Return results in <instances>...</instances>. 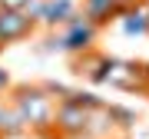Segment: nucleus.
Wrapping results in <instances>:
<instances>
[{
    "label": "nucleus",
    "instance_id": "obj_7",
    "mask_svg": "<svg viewBox=\"0 0 149 139\" xmlns=\"http://www.w3.org/2000/svg\"><path fill=\"white\" fill-rule=\"evenodd\" d=\"M119 30L126 33V37H146L149 33V10L146 3H126L116 17Z\"/></svg>",
    "mask_w": 149,
    "mask_h": 139
},
{
    "label": "nucleus",
    "instance_id": "obj_13",
    "mask_svg": "<svg viewBox=\"0 0 149 139\" xmlns=\"http://www.w3.org/2000/svg\"><path fill=\"white\" fill-rule=\"evenodd\" d=\"M40 50H43V53H60V33H56V30H50Z\"/></svg>",
    "mask_w": 149,
    "mask_h": 139
},
{
    "label": "nucleus",
    "instance_id": "obj_3",
    "mask_svg": "<svg viewBox=\"0 0 149 139\" xmlns=\"http://www.w3.org/2000/svg\"><path fill=\"white\" fill-rule=\"evenodd\" d=\"M56 33H60V53L80 56V53H86V50H93L96 37H100V27H93V23L86 20L80 10H76Z\"/></svg>",
    "mask_w": 149,
    "mask_h": 139
},
{
    "label": "nucleus",
    "instance_id": "obj_5",
    "mask_svg": "<svg viewBox=\"0 0 149 139\" xmlns=\"http://www.w3.org/2000/svg\"><path fill=\"white\" fill-rule=\"evenodd\" d=\"M33 30H37V23H33L27 13H20V10H0V40H3V47L20 43V40H30Z\"/></svg>",
    "mask_w": 149,
    "mask_h": 139
},
{
    "label": "nucleus",
    "instance_id": "obj_10",
    "mask_svg": "<svg viewBox=\"0 0 149 139\" xmlns=\"http://www.w3.org/2000/svg\"><path fill=\"white\" fill-rule=\"evenodd\" d=\"M113 116H109V109H106V103L103 106H96V109H90V119H86V139H109L113 136Z\"/></svg>",
    "mask_w": 149,
    "mask_h": 139
},
{
    "label": "nucleus",
    "instance_id": "obj_16",
    "mask_svg": "<svg viewBox=\"0 0 149 139\" xmlns=\"http://www.w3.org/2000/svg\"><path fill=\"white\" fill-rule=\"evenodd\" d=\"M119 3H143V0H119Z\"/></svg>",
    "mask_w": 149,
    "mask_h": 139
},
{
    "label": "nucleus",
    "instance_id": "obj_2",
    "mask_svg": "<svg viewBox=\"0 0 149 139\" xmlns=\"http://www.w3.org/2000/svg\"><path fill=\"white\" fill-rule=\"evenodd\" d=\"M103 83L116 86L123 93H149V63H143V60H123V56H106Z\"/></svg>",
    "mask_w": 149,
    "mask_h": 139
},
{
    "label": "nucleus",
    "instance_id": "obj_18",
    "mask_svg": "<svg viewBox=\"0 0 149 139\" xmlns=\"http://www.w3.org/2000/svg\"><path fill=\"white\" fill-rule=\"evenodd\" d=\"M0 50H3V40H0Z\"/></svg>",
    "mask_w": 149,
    "mask_h": 139
},
{
    "label": "nucleus",
    "instance_id": "obj_8",
    "mask_svg": "<svg viewBox=\"0 0 149 139\" xmlns=\"http://www.w3.org/2000/svg\"><path fill=\"white\" fill-rule=\"evenodd\" d=\"M123 7H126V3H119V0H83V3H80V13L93 23V27L103 30V27H109V20L119 17Z\"/></svg>",
    "mask_w": 149,
    "mask_h": 139
},
{
    "label": "nucleus",
    "instance_id": "obj_9",
    "mask_svg": "<svg viewBox=\"0 0 149 139\" xmlns=\"http://www.w3.org/2000/svg\"><path fill=\"white\" fill-rule=\"evenodd\" d=\"M103 66H106V53H100V50H86V53L73 56V73L86 76L96 86H103Z\"/></svg>",
    "mask_w": 149,
    "mask_h": 139
},
{
    "label": "nucleus",
    "instance_id": "obj_20",
    "mask_svg": "<svg viewBox=\"0 0 149 139\" xmlns=\"http://www.w3.org/2000/svg\"><path fill=\"white\" fill-rule=\"evenodd\" d=\"M146 37H149V33H146Z\"/></svg>",
    "mask_w": 149,
    "mask_h": 139
},
{
    "label": "nucleus",
    "instance_id": "obj_11",
    "mask_svg": "<svg viewBox=\"0 0 149 139\" xmlns=\"http://www.w3.org/2000/svg\"><path fill=\"white\" fill-rule=\"evenodd\" d=\"M106 109H109V116H113V126H119V129H133V126L139 123V113H136V109H129V106L106 103Z\"/></svg>",
    "mask_w": 149,
    "mask_h": 139
},
{
    "label": "nucleus",
    "instance_id": "obj_4",
    "mask_svg": "<svg viewBox=\"0 0 149 139\" xmlns=\"http://www.w3.org/2000/svg\"><path fill=\"white\" fill-rule=\"evenodd\" d=\"M86 119L90 109L76 106L73 99H56V113H53V133L60 139H76L86 133Z\"/></svg>",
    "mask_w": 149,
    "mask_h": 139
},
{
    "label": "nucleus",
    "instance_id": "obj_19",
    "mask_svg": "<svg viewBox=\"0 0 149 139\" xmlns=\"http://www.w3.org/2000/svg\"><path fill=\"white\" fill-rule=\"evenodd\" d=\"M146 10H149V3H146Z\"/></svg>",
    "mask_w": 149,
    "mask_h": 139
},
{
    "label": "nucleus",
    "instance_id": "obj_1",
    "mask_svg": "<svg viewBox=\"0 0 149 139\" xmlns=\"http://www.w3.org/2000/svg\"><path fill=\"white\" fill-rule=\"evenodd\" d=\"M10 109L23 119L27 133H53L56 99L40 83H13L10 86Z\"/></svg>",
    "mask_w": 149,
    "mask_h": 139
},
{
    "label": "nucleus",
    "instance_id": "obj_14",
    "mask_svg": "<svg viewBox=\"0 0 149 139\" xmlns=\"http://www.w3.org/2000/svg\"><path fill=\"white\" fill-rule=\"evenodd\" d=\"M27 3H30V0H0V10H20L23 13Z\"/></svg>",
    "mask_w": 149,
    "mask_h": 139
},
{
    "label": "nucleus",
    "instance_id": "obj_12",
    "mask_svg": "<svg viewBox=\"0 0 149 139\" xmlns=\"http://www.w3.org/2000/svg\"><path fill=\"white\" fill-rule=\"evenodd\" d=\"M63 99H73L76 106H83V109H96V106H103V99L96 96V93H83V90H70Z\"/></svg>",
    "mask_w": 149,
    "mask_h": 139
},
{
    "label": "nucleus",
    "instance_id": "obj_17",
    "mask_svg": "<svg viewBox=\"0 0 149 139\" xmlns=\"http://www.w3.org/2000/svg\"><path fill=\"white\" fill-rule=\"evenodd\" d=\"M116 139H129V136H116Z\"/></svg>",
    "mask_w": 149,
    "mask_h": 139
},
{
    "label": "nucleus",
    "instance_id": "obj_15",
    "mask_svg": "<svg viewBox=\"0 0 149 139\" xmlns=\"http://www.w3.org/2000/svg\"><path fill=\"white\" fill-rule=\"evenodd\" d=\"M10 86H13V80H10V73H7L3 66H0V96H3V93H10Z\"/></svg>",
    "mask_w": 149,
    "mask_h": 139
},
{
    "label": "nucleus",
    "instance_id": "obj_6",
    "mask_svg": "<svg viewBox=\"0 0 149 139\" xmlns=\"http://www.w3.org/2000/svg\"><path fill=\"white\" fill-rule=\"evenodd\" d=\"M80 7L76 0H43L40 7V17H37V27H47V30H60L63 23L73 17Z\"/></svg>",
    "mask_w": 149,
    "mask_h": 139
}]
</instances>
